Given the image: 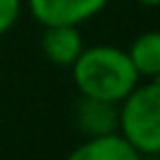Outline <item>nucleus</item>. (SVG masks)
<instances>
[{"instance_id":"1","label":"nucleus","mask_w":160,"mask_h":160,"mask_svg":"<svg viewBox=\"0 0 160 160\" xmlns=\"http://www.w3.org/2000/svg\"><path fill=\"white\" fill-rule=\"evenodd\" d=\"M71 71H73V82L82 97L111 101V104L125 99L141 80L127 52L115 45L82 47Z\"/></svg>"},{"instance_id":"6","label":"nucleus","mask_w":160,"mask_h":160,"mask_svg":"<svg viewBox=\"0 0 160 160\" xmlns=\"http://www.w3.org/2000/svg\"><path fill=\"white\" fill-rule=\"evenodd\" d=\"M139 158L141 155L132 148V144L118 130L87 137L71 153V160H139Z\"/></svg>"},{"instance_id":"3","label":"nucleus","mask_w":160,"mask_h":160,"mask_svg":"<svg viewBox=\"0 0 160 160\" xmlns=\"http://www.w3.org/2000/svg\"><path fill=\"white\" fill-rule=\"evenodd\" d=\"M108 0H28V10L42 26H80L104 12Z\"/></svg>"},{"instance_id":"9","label":"nucleus","mask_w":160,"mask_h":160,"mask_svg":"<svg viewBox=\"0 0 160 160\" xmlns=\"http://www.w3.org/2000/svg\"><path fill=\"white\" fill-rule=\"evenodd\" d=\"M139 5H144V7H155V5H160V0H137Z\"/></svg>"},{"instance_id":"8","label":"nucleus","mask_w":160,"mask_h":160,"mask_svg":"<svg viewBox=\"0 0 160 160\" xmlns=\"http://www.w3.org/2000/svg\"><path fill=\"white\" fill-rule=\"evenodd\" d=\"M21 14V0H0V35H5Z\"/></svg>"},{"instance_id":"5","label":"nucleus","mask_w":160,"mask_h":160,"mask_svg":"<svg viewBox=\"0 0 160 160\" xmlns=\"http://www.w3.org/2000/svg\"><path fill=\"white\" fill-rule=\"evenodd\" d=\"M75 125L85 137H97L118 130V104L80 94L73 111Z\"/></svg>"},{"instance_id":"7","label":"nucleus","mask_w":160,"mask_h":160,"mask_svg":"<svg viewBox=\"0 0 160 160\" xmlns=\"http://www.w3.org/2000/svg\"><path fill=\"white\" fill-rule=\"evenodd\" d=\"M134 71L139 78L153 80L160 75V33L158 31H146L139 38H134L132 47L127 50Z\"/></svg>"},{"instance_id":"2","label":"nucleus","mask_w":160,"mask_h":160,"mask_svg":"<svg viewBox=\"0 0 160 160\" xmlns=\"http://www.w3.org/2000/svg\"><path fill=\"white\" fill-rule=\"evenodd\" d=\"M118 132L139 155L160 151V82L158 78L137 85L118 101Z\"/></svg>"},{"instance_id":"4","label":"nucleus","mask_w":160,"mask_h":160,"mask_svg":"<svg viewBox=\"0 0 160 160\" xmlns=\"http://www.w3.org/2000/svg\"><path fill=\"white\" fill-rule=\"evenodd\" d=\"M40 47L42 54L59 68H71L73 61L80 57L85 42H82V33L78 26L71 24H57V26H45L42 38H40Z\"/></svg>"}]
</instances>
